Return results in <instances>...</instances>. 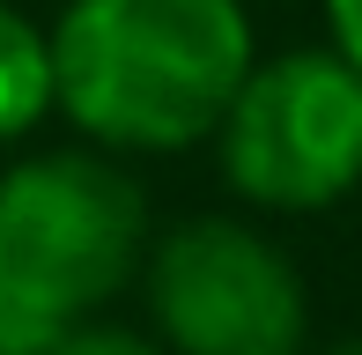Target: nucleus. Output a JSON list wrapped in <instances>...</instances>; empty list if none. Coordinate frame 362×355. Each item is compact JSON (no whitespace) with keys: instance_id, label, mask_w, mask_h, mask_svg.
Instances as JSON below:
<instances>
[{"instance_id":"obj_1","label":"nucleus","mask_w":362,"mask_h":355,"mask_svg":"<svg viewBox=\"0 0 362 355\" xmlns=\"http://www.w3.org/2000/svg\"><path fill=\"white\" fill-rule=\"evenodd\" d=\"M252 74L237 0H74L52 30V96L119 149H185L215 134Z\"/></svg>"},{"instance_id":"obj_2","label":"nucleus","mask_w":362,"mask_h":355,"mask_svg":"<svg viewBox=\"0 0 362 355\" xmlns=\"http://www.w3.org/2000/svg\"><path fill=\"white\" fill-rule=\"evenodd\" d=\"M148 207L96 156H37L0 178V296L67 333L141 260Z\"/></svg>"},{"instance_id":"obj_3","label":"nucleus","mask_w":362,"mask_h":355,"mask_svg":"<svg viewBox=\"0 0 362 355\" xmlns=\"http://www.w3.org/2000/svg\"><path fill=\"white\" fill-rule=\"evenodd\" d=\"M215 134L244 200L325 207L362 178V74L340 52H288L237 82Z\"/></svg>"},{"instance_id":"obj_4","label":"nucleus","mask_w":362,"mask_h":355,"mask_svg":"<svg viewBox=\"0 0 362 355\" xmlns=\"http://www.w3.org/2000/svg\"><path fill=\"white\" fill-rule=\"evenodd\" d=\"M148 303L177 355H296L303 281L244 222H185L148 267Z\"/></svg>"},{"instance_id":"obj_5","label":"nucleus","mask_w":362,"mask_h":355,"mask_svg":"<svg viewBox=\"0 0 362 355\" xmlns=\"http://www.w3.org/2000/svg\"><path fill=\"white\" fill-rule=\"evenodd\" d=\"M45 104H52V37H37L15 8H0V141L23 134Z\"/></svg>"},{"instance_id":"obj_6","label":"nucleus","mask_w":362,"mask_h":355,"mask_svg":"<svg viewBox=\"0 0 362 355\" xmlns=\"http://www.w3.org/2000/svg\"><path fill=\"white\" fill-rule=\"evenodd\" d=\"M45 341H59V326H45V318L15 311V303L0 296V355H37Z\"/></svg>"},{"instance_id":"obj_7","label":"nucleus","mask_w":362,"mask_h":355,"mask_svg":"<svg viewBox=\"0 0 362 355\" xmlns=\"http://www.w3.org/2000/svg\"><path fill=\"white\" fill-rule=\"evenodd\" d=\"M37 355H156V348L134 341V333H59V341H45Z\"/></svg>"},{"instance_id":"obj_8","label":"nucleus","mask_w":362,"mask_h":355,"mask_svg":"<svg viewBox=\"0 0 362 355\" xmlns=\"http://www.w3.org/2000/svg\"><path fill=\"white\" fill-rule=\"evenodd\" d=\"M325 15H333V37H340V59L362 74V0H325Z\"/></svg>"}]
</instances>
